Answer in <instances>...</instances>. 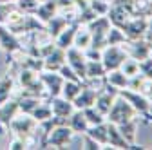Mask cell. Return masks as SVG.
Here are the masks:
<instances>
[{"mask_svg": "<svg viewBox=\"0 0 152 150\" xmlns=\"http://www.w3.org/2000/svg\"><path fill=\"white\" fill-rule=\"evenodd\" d=\"M134 116H136L134 107H132L127 100H123L121 96H120L118 100H114V103H112L110 110L107 112V119H109L110 123H114V125L125 123V121L132 119Z\"/></svg>", "mask_w": 152, "mask_h": 150, "instance_id": "cell-1", "label": "cell"}, {"mask_svg": "<svg viewBox=\"0 0 152 150\" xmlns=\"http://www.w3.org/2000/svg\"><path fill=\"white\" fill-rule=\"evenodd\" d=\"M72 128L67 125V123H64V125H56L51 132L47 134V138H45V141H44V148H47V146H54V148H65V145H69L71 143V139H72Z\"/></svg>", "mask_w": 152, "mask_h": 150, "instance_id": "cell-2", "label": "cell"}, {"mask_svg": "<svg viewBox=\"0 0 152 150\" xmlns=\"http://www.w3.org/2000/svg\"><path fill=\"white\" fill-rule=\"evenodd\" d=\"M65 62H67V65H69L76 74H78V78L87 85V83H89L87 74H85V63H87V60H85L82 49L74 47V45H71L69 49H65Z\"/></svg>", "mask_w": 152, "mask_h": 150, "instance_id": "cell-3", "label": "cell"}, {"mask_svg": "<svg viewBox=\"0 0 152 150\" xmlns=\"http://www.w3.org/2000/svg\"><path fill=\"white\" fill-rule=\"evenodd\" d=\"M36 125H38V121L31 116V114H24V116H20V118H13L11 119V123L7 125V128H11L13 132L18 136V138H31L33 134H34V130H36Z\"/></svg>", "mask_w": 152, "mask_h": 150, "instance_id": "cell-4", "label": "cell"}, {"mask_svg": "<svg viewBox=\"0 0 152 150\" xmlns=\"http://www.w3.org/2000/svg\"><path fill=\"white\" fill-rule=\"evenodd\" d=\"M125 60H127V52L118 45H107L102 52V63H103L105 71L120 69Z\"/></svg>", "mask_w": 152, "mask_h": 150, "instance_id": "cell-5", "label": "cell"}, {"mask_svg": "<svg viewBox=\"0 0 152 150\" xmlns=\"http://www.w3.org/2000/svg\"><path fill=\"white\" fill-rule=\"evenodd\" d=\"M116 27L123 29V33H125V36H127L129 40H140V38H143V34H145V31L148 27V18L138 16V18H134V20H125V22H121Z\"/></svg>", "mask_w": 152, "mask_h": 150, "instance_id": "cell-6", "label": "cell"}, {"mask_svg": "<svg viewBox=\"0 0 152 150\" xmlns=\"http://www.w3.org/2000/svg\"><path fill=\"white\" fill-rule=\"evenodd\" d=\"M38 78L42 80L44 87L49 90V96L54 98V96H60L62 92V87H64V78L62 74H58V71H40Z\"/></svg>", "mask_w": 152, "mask_h": 150, "instance_id": "cell-7", "label": "cell"}, {"mask_svg": "<svg viewBox=\"0 0 152 150\" xmlns=\"http://www.w3.org/2000/svg\"><path fill=\"white\" fill-rule=\"evenodd\" d=\"M0 47L4 49L7 56H11L16 51H22V42L18 40V36L7 29L6 24H0Z\"/></svg>", "mask_w": 152, "mask_h": 150, "instance_id": "cell-8", "label": "cell"}, {"mask_svg": "<svg viewBox=\"0 0 152 150\" xmlns=\"http://www.w3.org/2000/svg\"><path fill=\"white\" fill-rule=\"evenodd\" d=\"M96 96H98V90L94 89L92 85L87 83V85L82 87L80 94L72 100V105H74V108H87V107H92L94 101H96Z\"/></svg>", "mask_w": 152, "mask_h": 150, "instance_id": "cell-9", "label": "cell"}, {"mask_svg": "<svg viewBox=\"0 0 152 150\" xmlns=\"http://www.w3.org/2000/svg\"><path fill=\"white\" fill-rule=\"evenodd\" d=\"M107 139L110 146H116V148H143V146H136V145H130L118 130V127L114 123H107Z\"/></svg>", "mask_w": 152, "mask_h": 150, "instance_id": "cell-10", "label": "cell"}, {"mask_svg": "<svg viewBox=\"0 0 152 150\" xmlns=\"http://www.w3.org/2000/svg\"><path fill=\"white\" fill-rule=\"evenodd\" d=\"M51 110H53V116H56V118H64V119H67L71 114H72V110H74V105H72V101H69V100H65V98H58V96H54V98H51Z\"/></svg>", "mask_w": 152, "mask_h": 150, "instance_id": "cell-11", "label": "cell"}, {"mask_svg": "<svg viewBox=\"0 0 152 150\" xmlns=\"http://www.w3.org/2000/svg\"><path fill=\"white\" fill-rule=\"evenodd\" d=\"M78 27H80V24L78 22H72V24H69L58 36L54 38V44H56V47H60V49H69L72 44H74V36H76V31H78Z\"/></svg>", "mask_w": 152, "mask_h": 150, "instance_id": "cell-12", "label": "cell"}, {"mask_svg": "<svg viewBox=\"0 0 152 150\" xmlns=\"http://www.w3.org/2000/svg\"><path fill=\"white\" fill-rule=\"evenodd\" d=\"M56 9H58V6H56V0H44V2L38 4V7L34 9V16L38 18L40 22H49L51 18L56 15Z\"/></svg>", "mask_w": 152, "mask_h": 150, "instance_id": "cell-13", "label": "cell"}, {"mask_svg": "<svg viewBox=\"0 0 152 150\" xmlns=\"http://www.w3.org/2000/svg\"><path fill=\"white\" fill-rule=\"evenodd\" d=\"M62 63H65V51L54 47L44 58V71H58Z\"/></svg>", "mask_w": 152, "mask_h": 150, "instance_id": "cell-14", "label": "cell"}, {"mask_svg": "<svg viewBox=\"0 0 152 150\" xmlns=\"http://www.w3.org/2000/svg\"><path fill=\"white\" fill-rule=\"evenodd\" d=\"M18 101H20V98L7 100V101H4L2 105H0V123H2L4 127H7L11 123V119L16 116V112H18Z\"/></svg>", "mask_w": 152, "mask_h": 150, "instance_id": "cell-15", "label": "cell"}, {"mask_svg": "<svg viewBox=\"0 0 152 150\" xmlns=\"http://www.w3.org/2000/svg\"><path fill=\"white\" fill-rule=\"evenodd\" d=\"M67 25H69V18H67V16H58V15H54L49 22H45V31H47V34L51 36V38L54 40Z\"/></svg>", "mask_w": 152, "mask_h": 150, "instance_id": "cell-16", "label": "cell"}, {"mask_svg": "<svg viewBox=\"0 0 152 150\" xmlns=\"http://www.w3.org/2000/svg\"><path fill=\"white\" fill-rule=\"evenodd\" d=\"M67 125L72 128V132H80V134L85 132L87 127H89V123H87V119H85L83 110H82V108H74L72 114L67 118Z\"/></svg>", "mask_w": 152, "mask_h": 150, "instance_id": "cell-17", "label": "cell"}, {"mask_svg": "<svg viewBox=\"0 0 152 150\" xmlns=\"http://www.w3.org/2000/svg\"><path fill=\"white\" fill-rule=\"evenodd\" d=\"M130 42H132V45H130V56L134 60L141 62V60H145V58L150 56V45H148L147 40L140 38V40H130Z\"/></svg>", "mask_w": 152, "mask_h": 150, "instance_id": "cell-18", "label": "cell"}, {"mask_svg": "<svg viewBox=\"0 0 152 150\" xmlns=\"http://www.w3.org/2000/svg\"><path fill=\"white\" fill-rule=\"evenodd\" d=\"M138 123H140V119H138V118H132V119H129V121H125V123H120V125H116V127H118V130L121 132V136H123V138H125V139H127L130 145H134Z\"/></svg>", "mask_w": 152, "mask_h": 150, "instance_id": "cell-19", "label": "cell"}, {"mask_svg": "<svg viewBox=\"0 0 152 150\" xmlns=\"http://www.w3.org/2000/svg\"><path fill=\"white\" fill-rule=\"evenodd\" d=\"M105 67L102 63V60H87L85 63V74L87 80H96V78H103L105 76Z\"/></svg>", "mask_w": 152, "mask_h": 150, "instance_id": "cell-20", "label": "cell"}, {"mask_svg": "<svg viewBox=\"0 0 152 150\" xmlns=\"http://www.w3.org/2000/svg\"><path fill=\"white\" fill-rule=\"evenodd\" d=\"M85 132H87L94 141H98L100 145H109V139H107V125H105V121L100 123V125H91V127H87Z\"/></svg>", "mask_w": 152, "mask_h": 150, "instance_id": "cell-21", "label": "cell"}, {"mask_svg": "<svg viewBox=\"0 0 152 150\" xmlns=\"http://www.w3.org/2000/svg\"><path fill=\"white\" fill-rule=\"evenodd\" d=\"M16 65H20L22 69H29V71H34V72H40V71H44V58H38V56H33V54H26Z\"/></svg>", "mask_w": 152, "mask_h": 150, "instance_id": "cell-22", "label": "cell"}, {"mask_svg": "<svg viewBox=\"0 0 152 150\" xmlns=\"http://www.w3.org/2000/svg\"><path fill=\"white\" fill-rule=\"evenodd\" d=\"M110 74H107V82L110 83V85H114V87H118V89H125V87H129V76L123 72V71H120V69H114V71H109Z\"/></svg>", "mask_w": 152, "mask_h": 150, "instance_id": "cell-23", "label": "cell"}, {"mask_svg": "<svg viewBox=\"0 0 152 150\" xmlns=\"http://www.w3.org/2000/svg\"><path fill=\"white\" fill-rule=\"evenodd\" d=\"M82 87H83V83H80V82H71V80H65V82H64V87H62V92H60V94H62L65 100L72 101L76 96L80 94Z\"/></svg>", "mask_w": 152, "mask_h": 150, "instance_id": "cell-24", "label": "cell"}, {"mask_svg": "<svg viewBox=\"0 0 152 150\" xmlns=\"http://www.w3.org/2000/svg\"><path fill=\"white\" fill-rule=\"evenodd\" d=\"M40 105V98L36 96H20V101H18V110L22 114H33V110Z\"/></svg>", "mask_w": 152, "mask_h": 150, "instance_id": "cell-25", "label": "cell"}, {"mask_svg": "<svg viewBox=\"0 0 152 150\" xmlns=\"http://www.w3.org/2000/svg\"><path fill=\"white\" fill-rule=\"evenodd\" d=\"M13 87H15V82H13L11 76H4L2 80H0V105L11 98Z\"/></svg>", "mask_w": 152, "mask_h": 150, "instance_id": "cell-26", "label": "cell"}, {"mask_svg": "<svg viewBox=\"0 0 152 150\" xmlns=\"http://www.w3.org/2000/svg\"><path fill=\"white\" fill-rule=\"evenodd\" d=\"M125 42H129V38L120 27H110L107 31V45H118V44H125Z\"/></svg>", "mask_w": 152, "mask_h": 150, "instance_id": "cell-27", "label": "cell"}, {"mask_svg": "<svg viewBox=\"0 0 152 150\" xmlns=\"http://www.w3.org/2000/svg\"><path fill=\"white\" fill-rule=\"evenodd\" d=\"M82 110H83L85 119H87L89 125H100V123L105 121V116L102 114V112H98L96 108H94V105H92V107H87V108H82Z\"/></svg>", "mask_w": 152, "mask_h": 150, "instance_id": "cell-28", "label": "cell"}, {"mask_svg": "<svg viewBox=\"0 0 152 150\" xmlns=\"http://www.w3.org/2000/svg\"><path fill=\"white\" fill-rule=\"evenodd\" d=\"M38 123L40 121H44V119H49L51 116H53V110H51V105L49 103H40L34 110H33V114H31Z\"/></svg>", "mask_w": 152, "mask_h": 150, "instance_id": "cell-29", "label": "cell"}, {"mask_svg": "<svg viewBox=\"0 0 152 150\" xmlns=\"http://www.w3.org/2000/svg\"><path fill=\"white\" fill-rule=\"evenodd\" d=\"M74 47L78 49H85L91 45V31H76V36H74Z\"/></svg>", "mask_w": 152, "mask_h": 150, "instance_id": "cell-30", "label": "cell"}, {"mask_svg": "<svg viewBox=\"0 0 152 150\" xmlns=\"http://www.w3.org/2000/svg\"><path fill=\"white\" fill-rule=\"evenodd\" d=\"M18 9V6L15 2H6V4H0V24H6L9 20V16Z\"/></svg>", "mask_w": 152, "mask_h": 150, "instance_id": "cell-31", "label": "cell"}, {"mask_svg": "<svg viewBox=\"0 0 152 150\" xmlns=\"http://www.w3.org/2000/svg\"><path fill=\"white\" fill-rule=\"evenodd\" d=\"M121 71L127 74V76L130 78V76H134V74H138L140 72V62L138 60H134V58H132V60H125L123 63H121Z\"/></svg>", "mask_w": 152, "mask_h": 150, "instance_id": "cell-32", "label": "cell"}, {"mask_svg": "<svg viewBox=\"0 0 152 150\" xmlns=\"http://www.w3.org/2000/svg\"><path fill=\"white\" fill-rule=\"evenodd\" d=\"M89 7L96 13V15H107V11H109V7H110V4L107 2V0H91L89 2Z\"/></svg>", "mask_w": 152, "mask_h": 150, "instance_id": "cell-33", "label": "cell"}, {"mask_svg": "<svg viewBox=\"0 0 152 150\" xmlns=\"http://www.w3.org/2000/svg\"><path fill=\"white\" fill-rule=\"evenodd\" d=\"M58 72L62 74V78H64V80H71V82H80V83H83V82H82V80L78 78V74H76V72H74V71H72V69H71V67L67 65V62L60 65ZM83 85H85V83H83Z\"/></svg>", "mask_w": 152, "mask_h": 150, "instance_id": "cell-34", "label": "cell"}, {"mask_svg": "<svg viewBox=\"0 0 152 150\" xmlns=\"http://www.w3.org/2000/svg\"><path fill=\"white\" fill-rule=\"evenodd\" d=\"M38 0H16V6L24 13H34V9L38 7Z\"/></svg>", "mask_w": 152, "mask_h": 150, "instance_id": "cell-35", "label": "cell"}, {"mask_svg": "<svg viewBox=\"0 0 152 150\" xmlns=\"http://www.w3.org/2000/svg\"><path fill=\"white\" fill-rule=\"evenodd\" d=\"M140 71H141V74L145 76V80L152 82V58H150V56L140 62Z\"/></svg>", "mask_w": 152, "mask_h": 150, "instance_id": "cell-36", "label": "cell"}, {"mask_svg": "<svg viewBox=\"0 0 152 150\" xmlns=\"http://www.w3.org/2000/svg\"><path fill=\"white\" fill-rule=\"evenodd\" d=\"M82 134H83V148H87V150H100V148H102L100 143L94 141L87 132H82Z\"/></svg>", "mask_w": 152, "mask_h": 150, "instance_id": "cell-37", "label": "cell"}, {"mask_svg": "<svg viewBox=\"0 0 152 150\" xmlns=\"http://www.w3.org/2000/svg\"><path fill=\"white\" fill-rule=\"evenodd\" d=\"M9 148H13V150H20V148H27V141L24 139V138H15L13 141H11V145H9Z\"/></svg>", "mask_w": 152, "mask_h": 150, "instance_id": "cell-38", "label": "cell"}, {"mask_svg": "<svg viewBox=\"0 0 152 150\" xmlns=\"http://www.w3.org/2000/svg\"><path fill=\"white\" fill-rule=\"evenodd\" d=\"M83 56H85V58H89V60H102V51L91 47V51H85Z\"/></svg>", "mask_w": 152, "mask_h": 150, "instance_id": "cell-39", "label": "cell"}, {"mask_svg": "<svg viewBox=\"0 0 152 150\" xmlns=\"http://www.w3.org/2000/svg\"><path fill=\"white\" fill-rule=\"evenodd\" d=\"M4 130H6V127H4L2 123H0V136H2V134H4Z\"/></svg>", "mask_w": 152, "mask_h": 150, "instance_id": "cell-40", "label": "cell"}, {"mask_svg": "<svg viewBox=\"0 0 152 150\" xmlns=\"http://www.w3.org/2000/svg\"><path fill=\"white\" fill-rule=\"evenodd\" d=\"M6 2H16V0H0V4H6Z\"/></svg>", "mask_w": 152, "mask_h": 150, "instance_id": "cell-41", "label": "cell"}, {"mask_svg": "<svg viewBox=\"0 0 152 150\" xmlns=\"http://www.w3.org/2000/svg\"><path fill=\"white\" fill-rule=\"evenodd\" d=\"M148 29H152V22H148Z\"/></svg>", "mask_w": 152, "mask_h": 150, "instance_id": "cell-42", "label": "cell"}, {"mask_svg": "<svg viewBox=\"0 0 152 150\" xmlns=\"http://www.w3.org/2000/svg\"><path fill=\"white\" fill-rule=\"evenodd\" d=\"M148 45H150V54H152V42H150V44H148Z\"/></svg>", "mask_w": 152, "mask_h": 150, "instance_id": "cell-43", "label": "cell"}, {"mask_svg": "<svg viewBox=\"0 0 152 150\" xmlns=\"http://www.w3.org/2000/svg\"><path fill=\"white\" fill-rule=\"evenodd\" d=\"M38 2H44V0H38Z\"/></svg>", "mask_w": 152, "mask_h": 150, "instance_id": "cell-44", "label": "cell"}, {"mask_svg": "<svg viewBox=\"0 0 152 150\" xmlns=\"http://www.w3.org/2000/svg\"><path fill=\"white\" fill-rule=\"evenodd\" d=\"M107 2H110V0H107Z\"/></svg>", "mask_w": 152, "mask_h": 150, "instance_id": "cell-45", "label": "cell"}]
</instances>
